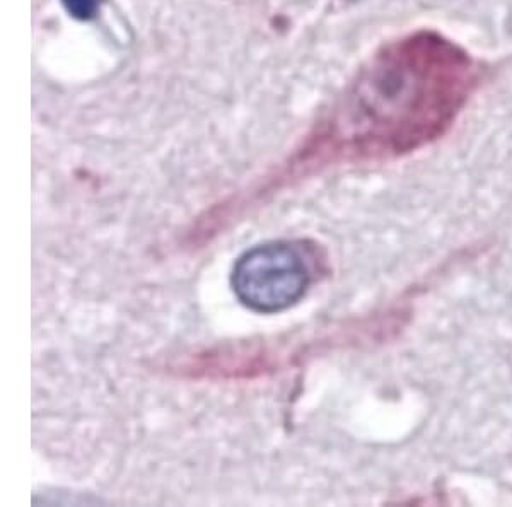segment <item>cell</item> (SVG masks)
Listing matches in <instances>:
<instances>
[{
  "label": "cell",
  "instance_id": "obj_1",
  "mask_svg": "<svg viewBox=\"0 0 512 507\" xmlns=\"http://www.w3.org/2000/svg\"><path fill=\"white\" fill-rule=\"evenodd\" d=\"M480 60L441 31L384 45L309 135L294 168L395 159L449 134L482 84Z\"/></svg>",
  "mask_w": 512,
  "mask_h": 507
},
{
  "label": "cell",
  "instance_id": "obj_2",
  "mask_svg": "<svg viewBox=\"0 0 512 507\" xmlns=\"http://www.w3.org/2000/svg\"><path fill=\"white\" fill-rule=\"evenodd\" d=\"M231 286L246 308L274 315L304 298L311 286V269L301 248L274 241L243 253L234 263Z\"/></svg>",
  "mask_w": 512,
  "mask_h": 507
}]
</instances>
